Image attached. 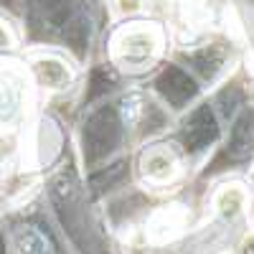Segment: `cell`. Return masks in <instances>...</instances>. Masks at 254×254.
I'll list each match as a JSON object with an SVG mask.
<instances>
[{"mask_svg": "<svg viewBox=\"0 0 254 254\" xmlns=\"http://www.w3.org/2000/svg\"><path fill=\"white\" fill-rule=\"evenodd\" d=\"M168 49V28L155 18H130L115 26L107 54L122 74H145L163 59Z\"/></svg>", "mask_w": 254, "mask_h": 254, "instance_id": "6da1fadb", "label": "cell"}, {"mask_svg": "<svg viewBox=\"0 0 254 254\" xmlns=\"http://www.w3.org/2000/svg\"><path fill=\"white\" fill-rule=\"evenodd\" d=\"M38 89L23 54L0 56V137L26 130L36 110Z\"/></svg>", "mask_w": 254, "mask_h": 254, "instance_id": "7a4b0ae2", "label": "cell"}, {"mask_svg": "<svg viewBox=\"0 0 254 254\" xmlns=\"http://www.w3.org/2000/svg\"><path fill=\"white\" fill-rule=\"evenodd\" d=\"M23 59L28 64V71L33 76V84L41 97H54L69 92L76 79H79V66L59 49L49 46H33L23 51Z\"/></svg>", "mask_w": 254, "mask_h": 254, "instance_id": "3957f363", "label": "cell"}, {"mask_svg": "<svg viewBox=\"0 0 254 254\" xmlns=\"http://www.w3.org/2000/svg\"><path fill=\"white\" fill-rule=\"evenodd\" d=\"M183 158L171 145H153L140 155V178L153 188H168L183 178Z\"/></svg>", "mask_w": 254, "mask_h": 254, "instance_id": "277c9868", "label": "cell"}, {"mask_svg": "<svg viewBox=\"0 0 254 254\" xmlns=\"http://www.w3.org/2000/svg\"><path fill=\"white\" fill-rule=\"evenodd\" d=\"M186 224H188V216H186L183 206H178V203L163 206L147 219L145 237H147V242H153V244H165V242L176 239L183 231Z\"/></svg>", "mask_w": 254, "mask_h": 254, "instance_id": "5b68a950", "label": "cell"}, {"mask_svg": "<svg viewBox=\"0 0 254 254\" xmlns=\"http://www.w3.org/2000/svg\"><path fill=\"white\" fill-rule=\"evenodd\" d=\"M247 206H249V193L239 183H226L216 188L214 196H211V211L221 221H237L247 211Z\"/></svg>", "mask_w": 254, "mask_h": 254, "instance_id": "8992f818", "label": "cell"}, {"mask_svg": "<svg viewBox=\"0 0 254 254\" xmlns=\"http://www.w3.org/2000/svg\"><path fill=\"white\" fill-rule=\"evenodd\" d=\"M13 252L15 254H56L46 231H41L33 224H20L13 231Z\"/></svg>", "mask_w": 254, "mask_h": 254, "instance_id": "52a82bcc", "label": "cell"}, {"mask_svg": "<svg viewBox=\"0 0 254 254\" xmlns=\"http://www.w3.org/2000/svg\"><path fill=\"white\" fill-rule=\"evenodd\" d=\"M23 51V33L15 20L0 13V56H13Z\"/></svg>", "mask_w": 254, "mask_h": 254, "instance_id": "ba28073f", "label": "cell"}, {"mask_svg": "<svg viewBox=\"0 0 254 254\" xmlns=\"http://www.w3.org/2000/svg\"><path fill=\"white\" fill-rule=\"evenodd\" d=\"M231 254H254V229L247 231V234L237 242V247H234Z\"/></svg>", "mask_w": 254, "mask_h": 254, "instance_id": "9c48e42d", "label": "cell"}]
</instances>
